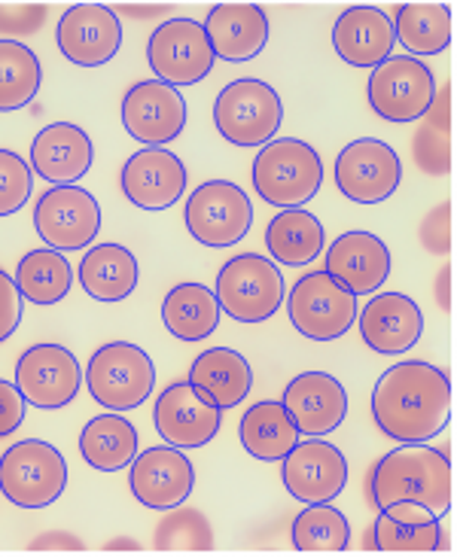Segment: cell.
Instances as JSON below:
<instances>
[{
	"mask_svg": "<svg viewBox=\"0 0 457 557\" xmlns=\"http://www.w3.org/2000/svg\"><path fill=\"white\" fill-rule=\"evenodd\" d=\"M372 418L381 433L394 442H430L452 418V381L433 362H396L372 391Z\"/></svg>",
	"mask_w": 457,
	"mask_h": 557,
	"instance_id": "6da1fadb",
	"label": "cell"
},
{
	"mask_svg": "<svg viewBox=\"0 0 457 557\" xmlns=\"http://www.w3.org/2000/svg\"><path fill=\"white\" fill-rule=\"evenodd\" d=\"M452 497H455L452 460L448 454L430 448L424 442L387 451L369 469V499L379 509L399 499H411L442 518L452 509Z\"/></svg>",
	"mask_w": 457,
	"mask_h": 557,
	"instance_id": "7a4b0ae2",
	"label": "cell"
},
{
	"mask_svg": "<svg viewBox=\"0 0 457 557\" xmlns=\"http://www.w3.org/2000/svg\"><path fill=\"white\" fill-rule=\"evenodd\" d=\"M122 125L144 147H165L186 128V101L174 86L144 79L122 98Z\"/></svg>",
	"mask_w": 457,
	"mask_h": 557,
	"instance_id": "e0dca14e",
	"label": "cell"
},
{
	"mask_svg": "<svg viewBox=\"0 0 457 557\" xmlns=\"http://www.w3.org/2000/svg\"><path fill=\"white\" fill-rule=\"evenodd\" d=\"M44 86V67L22 40H0V113L28 107Z\"/></svg>",
	"mask_w": 457,
	"mask_h": 557,
	"instance_id": "8d00e7d4",
	"label": "cell"
},
{
	"mask_svg": "<svg viewBox=\"0 0 457 557\" xmlns=\"http://www.w3.org/2000/svg\"><path fill=\"white\" fill-rule=\"evenodd\" d=\"M196 484V469L189 457L174 448V445H159L137 451V457L128 463V487L140 506L147 509H177L183 506Z\"/></svg>",
	"mask_w": 457,
	"mask_h": 557,
	"instance_id": "9a60e30c",
	"label": "cell"
},
{
	"mask_svg": "<svg viewBox=\"0 0 457 557\" xmlns=\"http://www.w3.org/2000/svg\"><path fill=\"white\" fill-rule=\"evenodd\" d=\"M333 46L350 67H379L394 55V22L379 7H350L335 18Z\"/></svg>",
	"mask_w": 457,
	"mask_h": 557,
	"instance_id": "4316f807",
	"label": "cell"
},
{
	"mask_svg": "<svg viewBox=\"0 0 457 557\" xmlns=\"http://www.w3.org/2000/svg\"><path fill=\"white\" fill-rule=\"evenodd\" d=\"M46 3H0V34L3 40L25 37L44 28Z\"/></svg>",
	"mask_w": 457,
	"mask_h": 557,
	"instance_id": "60d3db41",
	"label": "cell"
},
{
	"mask_svg": "<svg viewBox=\"0 0 457 557\" xmlns=\"http://www.w3.org/2000/svg\"><path fill=\"white\" fill-rule=\"evenodd\" d=\"M95 147L74 122H52L30 144V171L46 183L74 186L89 174Z\"/></svg>",
	"mask_w": 457,
	"mask_h": 557,
	"instance_id": "603a6c76",
	"label": "cell"
},
{
	"mask_svg": "<svg viewBox=\"0 0 457 557\" xmlns=\"http://www.w3.org/2000/svg\"><path fill=\"white\" fill-rule=\"evenodd\" d=\"M79 454L98 472H120L137 457V430L122 411L91 418L79 433Z\"/></svg>",
	"mask_w": 457,
	"mask_h": 557,
	"instance_id": "4dcf8cb0",
	"label": "cell"
},
{
	"mask_svg": "<svg viewBox=\"0 0 457 557\" xmlns=\"http://www.w3.org/2000/svg\"><path fill=\"white\" fill-rule=\"evenodd\" d=\"M421 120L424 125L411 140V156L424 174L445 177L452 171V86L436 89V98Z\"/></svg>",
	"mask_w": 457,
	"mask_h": 557,
	"instance_id": "d590c367",
	"label": "cell"
},
{
	"mask_svg": "<svg viewBox=\"0 0 457 557\" xmlns=\"http://www.w3.org/2000/svg\"><path fill=\"white\" fill-rule=\"evenodd\" d=\"M186 189V165L165 147H144L122 168V193L140 211H168Z\"/></svg>",
	"mask_w": 457,
	"mask_h": 557,
	"instance_id": "ffe728a7",
	"label": "cell"
},
{
	"mask_svg": "<svg viewBox=\"0 0 457 557\" xmlns=\"http://www.w3.org/2000/svg\"><path fill=\"white\" fill-rule=\"evenodd\" d=\"M152 74L165 86H198L213 71V46L196 18H168L147 46Z\"/></svg>",
	"mask_w": 457,
	"mask_h": 557,
	"instance_id": "9c48e42d",
	"label": "cell"
},
{
	"mask_svg": "<svg viewBox=\"0 0 457 557\" xmlns=\"http://www.w3.org/2000/svg\"><path fill=\"white\" fill-rule=\"evenodd\" d=\"M350 543V524L330 503H308L293 521L296 552H345Z\"/></svg>",
	"mask_w": 457,
	"mask_h": 557,
	"instance_id": "74e56055",
	"label": "cell"
},
{
	"mask_svg": "<svg viewBox=\"0 0 457 557\" xmlns=\"http://www.w3.org/2000/svg\"><path fill=\"white\" fill-rule=\"evenodd\" d=\"M284 408L299 426V436H326L348 418V393L326 372H302L284 387Z\"/></svg>",
	"mask_w": 457,
	"mask_h": 557,
	"instance_id": "44dd1931",
	"label": "cell"
},
{
	"mask_svg": "<svg viewBox=\"0 0 457 557\" xmlns=\"http://www.w3.org/2000/svg\"><path fill=\"white\" fill-rule=\"evenodd\" d=\"M34 228L52 250H86L101 232V205L83 186H52L34 208Z\"/></svg>",
	"mask_w": 457,
	"mask_h": 557,
	"instance_id": "7c38bea8",
	"label": "cell"
},
{
	"mask_svg": "<svg viewBox=\"0 0 457 557\" xmlns=\"http://www.w3.org/2000/svg\"><path fill=\"white\" fill-rule=\"evenodd\" d=\"M171 7H165V3H147V7H140V3H125L122 7V13L135 15V18H150V15H162L168 13Z\"/></svg>",
	"mask_w": 457,
	"mask_h": 557,
	"instance_id": "7dc6e473",
	"label": "cell"
},
{
	"mask_svg": "<svg viewBox=\"0 0 457 557\" xmlns=\"http://www.w3.org/2000/svg\"><path fill=\"white\" fill-rule=\"evenodd\" d=\"M104 548L107 552H137L140 543H137V540H128V536H120V540H110Z\"/></svg>",
	"mask_w": 457,
	"mask_h": 557,
	"instance_id": "c3c4849f",
	"label": "cell"
},
{
	"mask_svg": "<svg viewBox=\"0 0 457 557\" xmlns=\"http://www.w3.org/2000/svg\"><path fill=\"white\" fill-rule=\"evenodd\" d=\"M269 259L281 265H308L323 253V226L311 211L287 208L265 226Z\"/></svg>",
	"mask_w": 457,
	"mask_h": 557,
	"instance_id": "d6a6232c",
	"label": "cell"
},
{
	"mask_svg": "<svg viewBox=\"0 0 457 557\" xmlns=\"http://www.w3.org/2000/svg\"><path fill=\"white\" fill-rule=\"evenodd\" d=\"M34 189V171L13 150H0V216H13L28 205Z\"/></svg>",
	"mask_w": 457,
	"mask_h": 557,
	"instance_id": "ab89813d",
	"label": "cell"
},
{
	"mask_svg": "<svg viewBox=\"0 0 457 557\" xmlns=\"http://www.w3.org/2000/svg\"><path fill=\"white\" fill-rule=\"evenodd\" d=\"M137 259L122 244H98L79 262V284L95 301H122L135 293Z\"/></svg>",
	"mask_w": 457,
	"mask_h": 557,
	"instance_id": "f1b7e54d",
	"label": "cell"
},
{
	"mask_svg": "<svg viewBox=\"0 0 457 557\" xmlns=\"http://www.w3.org/2000/svg\"><path fill=\"white\" fill-rule=\"evenodd\" d=\"M436 98V76L424 61L391 55L369 76V104L387 122H415Z\"/></svg>",
	"mask_w": 457,
	"mask_h": 557,
	"instance_id": "8fae6325",
	"label": "cell"
},
{
	"mask_svg": "<svg viewBox=\"0 0 457 557\" xmlns=\"http://www.w3.org/2000/svg\"><path fill=\"white\" fill-rule=\"evenodd\" d=\"M30 552H83L86 545L79 536L67 533V530H46L40 536H34L28 545Z\"/></svg>",
	"mask_w": 457,
	"mask_h": 557,
	"instance_id": "f6af8a7d",
	"label": "cell"
},
{
	"mask_svg": "<svg viewBox=\"0 0 457 557\" xmlns=\"http://www.w3.org/2000/svg\"><path fill=\"white\" fill-rule=\"evenodd\" d=\"M152 548H159V552H211V521L205 518V512L189 509V506L168 509V515L156 528Z\"/></svg>",
	"mask_w": 457,
	"mask_h": 557,
	"instance_id": "f35d334b",
	"label": "cell"
},
{
	"mask_svg": "<svg viewBox=\"0 0 457 557\" xmlns=\"http://www.w3.org/2000/svg\"><path fill=\"white\" fill-rule=\"evenodd\" d=\"M13 281L22 293V299L46 308V305H59L71 293L74 269L59 250L44 247V250H30L28 257L18 262Z\"/></svg>",
	"mask_w": 457,
	"mask_h": 557,
	"instance_id": "e575fe53",
	"label": "cell"
},
{
	"mask_svg": "<svg viewBox=\"0 0 457 557\" xmlns=\"http://www.w3.org/2000/svg\"><path fill=\"white\" fill-rule=\"evenodd\" d=\"M284 122L281 95L262 79H235L217 95L213 125L235 147H265Z\"/></svg>",
	"mask_w": 457,
	"mask_h": 557,
	"instance_id": "52a82bcc",
	"label": "cell"
},
{
	"mask_svg": "<svg viewBox=\"0 0 457 557\" xmlns=\"http://www.w3.org/2000/svg\"><path fill=\"white\" fill-rule=\"evenodd\" d=\"M436 301H440L445 314L452 311V265H445L440 277H436Z\"/></svg>",
	"mask_w": 457,
	"mask_h": 557,
	"instance_id": "bcb514c9",
	"label": "cell"
},
{
	"mask_svg": "<svg viewBox=\"0 0 457 557\" xmlns=\"http://www.w3.org/2000/svg\"><path fill=\"white\" fill-rule=\"evenodd\" d=\"M15 387L37 408H64L83 387L76 357L61 345H34L15 362Z\"/></svg>",
	"mask_w": 457,
	"mask_h": 557,
	"instance_id": "2e32d148",
	"label": "cell"
},
{
	"mask_svg": "<svg viewBox=\"0 0 457 557\" xmlns=\"http://www.w3.org/2000/svg\"><path fill=\"white\" fill-rule=\"evenodd\" d=\"M403 181V165L391 144L360 137L335 159V186L354 205H381L394 196Z\"/></svg>",
	"mask_w": 457,
	"mask_h": 557,
	"instance_id": "4fadbf2b",
	"label": "cell"
},
{
	"mask_svg": "<svg viewBox=\"0 0 457 557\" xmlns=\"http://www.w3.org/2000/svg\"><path fill=\"white\" fill-rule=\"evenodd\" d=\"M205 34L217 59L254 61L269 44V15L257 3H217L205 18Z\"/></svg>",
	"mask_w": 457,
	"mask_h": 557,
	"instance_id": "484cf974",
	"label": "cell"
},
{
	"mask_svg": "<svg viewBox=\"0 0 457 557\" xmlns=\"http://www.w3.org/2000/svg\"><path fill=\"white\" fill-rule=\"evenodd\" d=\"M162 320L174 338L205 342L220 326V301L205 284L186 281L171 286V293L162 301Z\"/></svg>",
	"mask_w": 457,
	"mask_h": 557,
	"instance_id": "1f68e13d",
	"label": "cell"
},
{
	"mask_svg": "<svg viewBox=\"0 0 457 557\" xmlns=\"http://www.w3.org/2000/svg\"><path fill=\"white\" fill-rule=\"evenodd\" d=\"M442 543L445 536H442L440 515L411 499L384 506L369 536H363V548L369 552H440Z\"/></svg>",
	"mask_w": 457,
	"mask_h": 557,
	"instance_id": "d4e9b609",
	"label": "cell"
},
{
	"mask_svg": "<svg viewBox=\"0 0 457 557\" xmlns=\"http://www.w3.org/2000/svg\"><path fill=\"white\" fill-rule=\"evenodd\" d=\"M396 44L415 55H440L452 44V13L442 3H403L394 18Z\"/></svg>",
	"mask_w": 457,
	"mask_h": 557,
	"instance_id": "836d02e7",
	"label": "cell"
},
{
	"mask_svg": "<svg viewBox=\"0 0 457 557\" xmlns=\"http://www.w3.org/2000/svg\"><path fill=\"white\" fill-rule=\"evenodd\" d=\"M83 381L98 406L107 411H132L150 399L156 387V366L144 347L132 342H110L91 354Z\"/></svg>",
	"mask_w": 457,
	"mask_h": 557,
	"instance_id": "5b68a950",
	"label": "cell"
},
{
	"mask_svg": "<svg viewBox=\"0 0 457 557\" xmlns=\"http://www.w3.org/2000/svg\"><path fill=\"white\" fill-rule=\"evenodd\" d=\"M213 296L220 311L238 323H265L284 305V277L269 257H232L217 274Z\"/></svg>",
	"mask_w": 457,
	"mask_h": 557,
	"instance_id": "8992f818",
	"label": "cell"
},
{
	"mask_svg": "<svg viewBox=\"0 0 457 557\" xmlns=\"http://www.w3.org/2000/svg\"><path fill=\"white\" fill-rule=\"evenodd\" d=\"M250 226H254V205L235 183H201L186 198V228L205 247H232L242 242Z\"/></svg>",
	"mask_w": 457,
	"mask_h": 557,
	"instance_id": "30bf717a",
	"label": "cell"
},
{
	"mask_svg": "<svg viewBox=\"0 0 457 557\" xmlns=\"http://www.w3.org/2000/svg\"><path fill=\"white\" fill-rule=\"evenodd\" d=\"M281 479L293 499L330 503L348 484V460L335 445L320 436L296 442V448L281 460Z\"/></svg>",
	"mask_w": 457,
	"mask_h": 557,
	"instance_id": "ac0fdd59",
	"label": "cell"
},
{
	"mask_svg": "<svg viewBox=\"0 0 457 557\" xmlns=\"http://www.w3.org/2000/svg\"><path fill=\"white\" fill-rule=\"evenodd\" d=\"M360 335L375 354H406L424 335V314L403 293H379L360 311Z\"/></svg>",
	"mask_w": 457,
	"mask_h": 557,
	"instance_id": "cb8c5ba5",
	"label": "cell"
},
{
	"mask_svg": "<svg viewBox=\"0 0 457 557\" xmlns=\"http://www.w3.org/2000/svg\"><path fill=\"white\" fill-rule=\"evenodd\" d=\"M254 186L272 208H302L323 186L320 152L296 137H274L254 159Z\"/></svg>",
	"mask_w": 457,
	"mask_h": 557,
	"instance_id": "3957f363",
	"label": "cell"
},
{
	"mask_svg": "<svg viewBox=\"0 0 457 557\" xmlns=\"http://www.w3.org/2000/svg\"><path fill=\"white\" fill-rule=\"evenodd\" d=\"M22 323V293L10 274L0 269V342H7Z\"/></svg>",
	"mask_w": 457,
	"mask_h": 557,
	"instance_id": "ee69618b",
	"label": "cell"
},
{
	"mask_svg": "<svg viewBox=\"0 0 457 557\" xmlns=\"http://www.w3.org/2000/svg\"><path fill=\"white\" fill-rule=\"evenodd\" d=\"M323 272L354 296H366L391 277V250L372 232H345L330 244Z\"/></svg>",
	"mask_w": 457,
	"mask_h": 557,
	"instance_id": "7402d4cb",
	"label": "cell"
},
{
	"mask_svg": "<svg viewBox=\"0 0 457 557\" xmlns=\"http://www.w3.org/2000/svg\"><path fill=\"white\" fill-rule=\"evenodd\" d=\"M25 411H28V399L22 396L13 381L0 377V438L15 433L25 423Z\"/></svg>",
	"mask_w": 457,
	"mask_h": 557,
	"instance_id": "7bdbcfd3",
	"label": "cell"
},
{
	"mask_svg": "<svg viewBox=\"0 0 457 557\" xmlns=\"http://www.w3.org/2000/svg\"><path fill=\"white\" fill-rule=\"evenodd\" d=\"M421 244L433 257H448L452 253V205L442 201L427 213L421 223Z\"/></svg>",
	"mask_w": 457,
	"mask_h": 557,
	"instance_id": "b9f144b4",
	"label": "cell"
},
{
	"mask_svg": "<svg viewBox=\"0 0 457 557\" xmlns=\"http://www.w3.org/2000/svg\"><path fill=\"white\" fill-rule=\"evenodd\" d=\"M152 423L168 445L193 451V448L211 445L213 436L220 433L223 408L217 406L208 393L198 391L196 384L181 381V384H171L156 399Z\"/></svg>",
	"mask_w": 457,
	"mask_h": 557,
	"instance_id": "5bb4252c",
	"label": "cell"
},
{
	"mask_svg": "<svg viewBox=\"0 0 457 557\" xmlns=\"http://www.w3.org/2000/svg\"><path fill=\"white\" fill-rule=\"evenodd\" d=\"M55 40L67 61L79 67H101L120 52L122 25L104 3H74L61 15Z\"/></svg>",
	"mask_w": 457,
	"mask_h": 557,
	"instance_id": "d6986e66",
	"label": "cell"
},
{
	"mask_svg": "<svg viewBox=\"0 0 457 557\" xmlns=\"http://www.w3.org/2000/svg\"><path fill=\"white\" fill-rule=\"evenodd\" d=\"M289 323L311 342H335L357 320V296L326 272L305 274L287 296Z\"/></svg>",
	"mask_w": 457,
	"mask_h": 557,
	"instance_id": "ba28073f",
	"label": "cell"
},
{
	"mask_svg": "<svg viewBox=\"0 0 457 557\" xmlns=\"http://www.w3.org/2000/svg\"><path fill=\"white\" fill-rule=\"evenodd\" d=\"M67 487V460L44 438L15 442L0 457V494L18 509H46Z\"/></svg>",
	"mask_w": 457,
	"mask_h": 557,
	"instance_id": "277c9868",
	"label": "cell"
},
{
	"mask_svg": "<svg viewBox=\"0 0 457 557\" xmlns=\"http://www.w3.org/2000/svg\"><path fill=\"white\" fill-rule=\"evenodd\" d=\"M238 438H242L244 451L250 454V457L272 463V460H284L296 448L299 426L293 421V414L284 408V403L265 399V403H257V406H250L244 411Z\"/></svg>",
	"mask_w": 457,
	"mask_h": 557,
	"instance_id": "f546056e",
	"label": "cell"
},
{
	"mask_svg": "<svg viewBox=\"0 0 457 557\" xmlns=\"http://www.w3.org/2000/svg\"><path fill=\"white\" fill-rule=\"evenodd\" d=\"M189 384H196L198 391H205L217 406L235 408L247 399V393L254 387V372L250 362L244 360L238 350L232 347H211L205 354H198L193 369H189Z\"/></svg>",
	"mask_w": 457,
	"mask_h": 557,
	"instance_id": "83f0119b",
	"label": "cell"
}]
</instances>
